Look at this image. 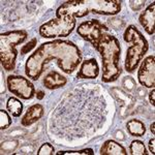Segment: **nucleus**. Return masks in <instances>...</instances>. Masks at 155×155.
I'll return each mask as SVG.
<instances>
[{
	"mask_svg": "<svg viewBox=\"0 0 155 155\" xmlns=\"http://www.w3.org/2000/svg\"><path fill=\"white\" fill-rule=\"evenodd\" d=\"M137 80L142 86L154 88L155 86V58L153 55L142 61L137 71Z\"/></svg>",
	"mask_w": 155,
	"mask_h": 155,
	"instance_id": "nucleus-9",
	"label": "nucleus"
},
{
	"mask_svg": "<svg viewBox=\"0 0 155 155\" xmlns=\"http://www.w3.org/2000/svg\"><path fill=\"white\" fill-rule=\"evenodd\" d=\"M154 126H155V123L154 122H152V124H151V126H150V129H151V131H152V134H155V130H154Z\"/></svg>",
	"mask_w": 155,
	"mask_h": 155,
	"instance_id": "nucleus-25",
	"label": "nucleus"
},
{
	"mask_svg": "<svg viewBox=\"0 0 155 155\" xmlns=\"http://www.w3.org/2000/svg\"><path fill=\"white\" fill-rule=\"evenodd\" d=\"M101 155H127L125 148L121 144L113 140H107L102 144L101 149Z\"/></svg>",
	"mask_w": 155,
	"mask_h": 155,
	"instance_id": "nucleus-14",
	"label": "nucleus"
},
{
	"mask_svg": "<svg viewBox=\"0 0 155 155\" xmlns=\"http://www.w3.org/2000/svg\"><path fill=\"white\" fill-rule=\"evenodd\" d=\"M120 11L121 1L119 0H69L57 8L56 18L63 16L83 18L89 12L104 16H114Z\"/></svg>",
	"mask_w": 155,
	"mask_h": 155,
	"instance_id": "nucleus-2",
	"label": "nucleus"
},
{
	"mask_svg": "<svg viewBox=\"0 0 155 155\" xmlns=\"http://www.w3.org/2000/svg\"><path fill=\"white\" fill-rule=\"evenodd\" d=\"M35 94H36V98L39 99V101H41V99L45 97V92L41 91V90H37Z\"/></svg>",
	"mask_w": 155,
	"mask_h": 155,
	"instance_id": "nucleus-24",
	"label": "nucleus"
},
{
	"mask_svg": "<svg viewBox=\"0 0 155 155\" xmlns=\"http://www.w3.org/2000/svg\"><path fill=\"white\" fill-rule=\"evenodd\" d=\"M154 96H155V89L152 88V91L149 93V101L152 106H154Z\"/></svg>",
	"mask_w": 155,
	"mask_h": 155,
	"instance_id": "nucleus-23",
	"label": "nucleus"
},
{
	"mask_svg": "<svg viewBox=\"0 0 155 155\" xmlns=\"http://www.w3.org/2000/svg\"><path fill=\"white\" fill-rule=\"evenodd\" d=\"M128 134L132 137H143L146 134V127L144 122L139 119H130L126 123Z\"/></svg>",
	"mask_w": 155,
	"mask_h": 155,
	"instance_id": "nucleus-15",
	"label": "nucleus"
},
{
	"mask_svg": "<svg viewBox=\"0 0 155 155\" xmlns=\"http://www.w3.org/2000/svg\"><path fill=\"white\" fill-rule=\"evenodd\" d=\"M99 74V66L95 59H88L83 61L80 71H78V79H96Z\"/></svg>",
	"mask_w": 155,
	"mask_h": 155,
	"instance_id": "nucleus-10",
	"label": "nucleus"
},
{
	"mask_svg": "<svg viewBox=\"0 0 155 155\" xmlns=\"http://www.w3.org/2000/svg\"><path fill=\"white\" fill-rule=\"evenodd\" d=\"M140 23L146 30L149 35L154 34V24H155V2H152L145 11L142 12L139 19Z\"/></svg>",
	"mask_w": 155,
	"mask_h": 155,
	"instance_id": "nucleus-11",
	"label": "nucleus"
},
{
	"mask_svg": "<svg viewBox=\"0 0 155 155\" xmlns=\"http://www.w3.org/2000/svg\"><path fill=\"white\" fill-rule=\"evenodd\" d=\"M44 113H45V109L41 104H33V106L28 107L26 114L24 115L23 118L21 120V124L26 127L32 125V124L37 122L44 116Z\"/></svg>",
	"mask_w": 155,
	"mask_h": 155,
	"instance_id": "nucleus-12",
	"label": "nucleus"
},
{
	"mask_svg": "<svg viewBox=\"0 0 155 155\" xmlns=\"http://www.w3.org/2000/svg\"><path fill=\"white\" fill-rule=\"evenodd\" d=\"M12 124V119L6 111L0 110V129H7Z\"/></svg>",
	"mask_w": 155,
	"mask_h": 155,
	"instance_id": "nucleus-18",
	"label": "nucleus"
},
{
	"mask_svg": "<svg viewBox=\"0 0 155 155\" xmlns=\"http://www.w3.org/2000/svg\"><path fill=\"white\" fill-rule=\"evenodd\" d=\"M76 18L71 16H63L46 22L39 27V34L45 38L65 37L76 28Z\"/></svg>",
	"mask_w": 155,
	"mask_h": 155,
	"instance_id": "nucleus-6",
	"label": "nucleus"
},
{
	"mask_svg": "<svg viewBox=\"0 0 155 155\" xmlns=\"http://www.w3.org/2000/svg\"><path fill=\"white\" fill-rule=\"evenodd\" d=\"M36 38H32L31 41H30L28 44L26 45V46H24L23 48H22L21 50V54H26V53H28V52L31 51V49H33L34 47H35V45H36Z\"/></svg>",
	"mask_w": 155,
	"mask_h": 155,
	"instance_id": "nucleus-21",
	"label": "nucleus"
},
{
	"mask_svg": "<svg viewBox=\"0 0 155 155\" xmlns=\"http://www.w3.org/2000/svg\"><path fill=\"white\" fill-rule=\"evenodd\" d=\"M52 60L58 61V66L65 74H71L82 61L80 49L72 41L56 39L41 45L28 57L25 64L26 76L38 80L44 72L45 65Z\"/></svg>",
	"mask_w": 155,
	"mask_h": 155,
	"instance_id": "nucleus-1",
	"label": "nucleus"
},
{
	"mask_svg": "<svg viewBox=\"0 0 155 155\" xmlns=\"http://www.w3.org/2000/svg\"><path fill=\"white\" fill-rule=\"evenodd\" d=\"M66 83H67L66 78L55 71L49 72L44 79V86L47 89L50 90L61 88V87L65 86Z\"/></svg>",
	"mask_w": 155,
	"mask_h": 155,
	"instance_id": "nucleus-13",
	"label": "nucleus"
},
{
	"mask_svg": "<svg viewBox=\"0 0 155 155\" xmlns=\"http://www.w3.org/2000/svg\"><path fill=\"white\" fill-rule=\"evenodd\" d=\"M27 37L28 33L26 30H12L0 34V59L5 71L15 69L18 56L17 46L23 44Z\"/></svg>",
	"mask_w": 155,
	"mask_h": 155,
	"instance_id": "nucleus-5",
	"label": "nucleus"
},
{
	"mask_svg": "<svg viewBox=\"0 0 155 155\" xmlns=\"http://www.w3.org/2000/svg\"><path fill=\"white\" fill-rule=\"evenodd\" d=\"M94 152L92 149H83L79 151H60L57 152L58 155H92Z\"/></svg>",
	"mask_w": 155,
	"mask_h": 155,
	"instance_id": "nucleus-19",
	"label": "nucleus"
},
{
	"mask_svg": "<svg viewBox=\"0 0 155 155\" xmlns=\"http://www.w3.org/2000/svg\"><path fill=\"white\" fill-rule=\"evenodd\" d=\"M123 38L126 42L131 44L126 52L125 69L128 72H134L148 51V41L142 32L134 25H129L127 27L124 31Z\"/></svg>",
	"mask_w": 155,
	"mask_h": 155,
	"instance_id": "nucleus-4",
	"label": "nucleus"
},
{
	"mask_svg": "<svg viewBox=\"0 0 155 155\" xmlns=\"http://www.w3.org/2000/svg\"><path fill=\"white\" fill-rule=\"evenodd\" d=\"M77 31L80 36L89 41L95 48L97 42L104 35V32L109 31V28L98 20H89L80 24Z\"/></svg>",
	"mask_w": 155,
	"mask_h": 155,
	"instance_id": "nucleus-7",
	"label": "nucleus"
},
{
	"mask_svg": "<svg viewBox=\"0 0 155 155\" xmlns=\"http://www.w3.org/2000/svg\"><path fill=\"white\" fill-rule=\"evenodd\" d=\"M6 110L14 117H20L23 112V104L18 98L9 97L6 102Z\"/></svg>",
	"mask_w": 155,
	"mask_h": 155,
	"instance_id": "nucleus-16",
	"label": "nucleus"
},
{
	"mask_svg": "<svg viewBox=\"0 0 155 155\" xmlns=\"http://www.w3.org/2000/svg\"><path fill=\"white\" fill-rule=\"evenodd\" d=\"M6 82L8 91L22 99H31L36 93L34 85L28 79L22 76L12 74L7 77Z\"/></svg>",
	"mask_w": 155,
	"mask_h": 155,
	"instance_id": "nucleus-8",
	"label": "nucleus"
},
{
	"mask_svg": "<svg viewBox=\"0 0 155 155\" xmlns=\"http://www.w3.org/2000/svg\"><path fill=\"white\" fill-rule=\"evenodd\" d=\"M55 151L54 147L50 143H45L37 151V155H53Z\"/></svg>",
	"mask_w": 155,
	"mask_h": 155,
	"instance_id": "nucleus-20",
	"label": "nucleus"
},
{
	"mask_svg": "<svg viewBox=\"0 0 155 155\" xmlns=\"http://www.w3.org/2000/svg\"><path fill=\"white\" fill-rule=\"evenodd\" d=\"M94 49L99 52L102 59V82L116 81L122 71L120 64L121 48L118 38L111 34H104Z\"/></svg>",
	"mask_w": 155,
	"mask_h": 155,
	"instance_id": "nucleus-3",
	"label": "nucleus"
},
{
	"mask_svg": "<svg viewBox=\"0 0 155 155\" xmlns=\"http://www.w3.org/2000/svg\"><path fill=\"white\" fill-rule=\"evenodd\" d=\"M149 151L151 152L152 154H155V139L152 137L149 141Z\"/></svg>",
	"mask_w": 155,
	"mask_h": 155,
	"instance_id": "nucleus-22",
	"label": "nucleus"
},
{
	"mask_svg": "<svg viewBox=\"0 0 155 155\" xmlns=\"http://www.w3.org/2000/svg\"><path fill=\"white\" fill-rule=\"evenodd\" d=\"M129 153L131 155H147L148 152L143 142L136 140V141H132L129 146Z\"/></svg>",
	"mask_w": 155,
	"mask_h": 155,
	"instance_id": "nucleus-17",
	"label": "nucleus"
}]
</instances>
